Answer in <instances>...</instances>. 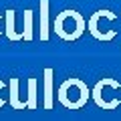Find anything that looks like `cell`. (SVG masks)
I'll return each instance as SVG.
<instances>
[{
  "label": "cell",
  "instance_id": "6da1fadb",
  "mask_svg": "<svg viewBox=\"0 0 121 121\" xmlns=\"http://www.w3.org/2000/svg\"><path fill=\"white\" fill-rule=\"evenodd\" d=\"M85 28H87V20L75 8H67L63 12H59L56 18H55V22H52V30L56 32V36L67 40V43L81 39Z\"/></svg>",
  "mask_w": 121,
  "mask_h": 121
},
{
  "label": "cell",
  "instance_id": "7a4b0ae2",
  "mask_svg": "<svg viewBox=\"0 0 121 121\" xmlns=\"http://www.w3.org/2000/svg\"><path fill=\"white\" fill-rule=\"evenodd\" d=\"M89 99V89L81 79H67L59 89V101L69 109H79Z\"/></svg>",
  "mask_w": 121,
  "mask_h": 121
},
{
  "label": "cell",
  "instance_id": "3957f363",
  "mask_svg": "<svg viewBox=\"0 0 121 121\" xmlns=\"http://www.w3.org/2000/svg\"><path fill=\"white\" fill-rule=\"evenodd\" d=\"M101 18H107V20H115V12H111V10H107V8H101V10H97V12H93L89 16V22H87V28H89V32L93 36H95L97 40H103V43H109V40H113L117 36V32L115 30H109V32H101V28H99V20Z\"/></svg>",
  "mask_w": 121,
  "mask_h": 121
},
{
  "label": "cell",
  "instance_id": "277c9868",
  "mask_svg": "<svg viewBox=\"0 0 121 121\" xmlns=\"http://www.w3.org/2000/svg\"><path fill=\"white\" fill-rule=\"evenodd\" d=\"M4 20H6V30H4V35L8 36L10 43H18V40H24V39H22V32H18V30L14 28V10H12V8L6 10Z\"/></svg>",
  "mask_w": 121,
  "mask_h": 121
},
{
  "label": "cell",
  "instance_id": "5b68a950",
  "mask_svg": "<svg viewBox=\"0 0 121 121\" xmlns=\"http://www.w3.org/2000/svg\"><path fill=\"white\" fill-rule=\"evenodd\" d=\"M48 6L51 2L48 0H40V40H48V35H51V28H48Z\"/></svg>",
  "mask_w": 121,
  "mask_h": 121
},
{
  "label": "cell",
  "instance_id": "8992f818",
  "mask_svg": "<svg viewBox=\"0 0 121 121\" xmlns=\"http://www.w3.org/2000/svg\"><path fill=\"white\" fill-rule=\"evenodd\" d=\"M52 105V69H44V107Z\"/></svg>",
  "mask_w": 121,
  "mask_h": 121
},
{
  "label": "cell",
  "instance_id": "52a82bcc",
  "mask_svg": "<svg viewBox=\"0 0 121 121\" xmlns=\"http://www.w3.org/2000/svg\"><path fill=\"white\" fill-rule=\"evenodd\" d=\"M32 18H35V12L32 10H24V26H22V39L24 40H32L35 39V32H32Z\"/></svg>",
  "mask_w": 121,
  "mask_h": 121
},
{
  "label": "cell",
  "instance_id": "ba28073f",
  "mask_svg": "<svg viewBox=\"0 0 121 121\" xmlns=\"http://www.w3.org/2000/svg\"><path fill=\"white\" fill-rule=\"evenodd\" d=\"M10 105L12 107H16V109H24L26 107V103H20L18 101V79H10Z\"/></svg>",
  "mask_w": 121,
  "mask_h": 121
},
{
  "label": "cell",
  "instance_id": "9c48e42d",
  "mask_svg": "<svg viewBox=\"0 0 121 121\" xmlns=\"http://www.w3.org/2000/svg\"><path fill=\"white\" fill-rule=\"evenodd\" d=\"M36 105V79H30L28 81V103H26V107L35 109Z\"/></svg>",
  "mask_w": 121,
  "mask_h": 121
},
{
  "label": "cell",
  "instance_id": "30bf717a",
  "mask_svg": "<svg viewBox=\"0 0 121 121\" xmlns=\"http://www.w3.org/2000/svg\"><path fill=\"white\" fill-rule=\"evenodd\" d=\"M0 35H2V32H0Z\"/></svg>",
  "mask_w": 121,
  "mask_h": 121
}]
</instances>
